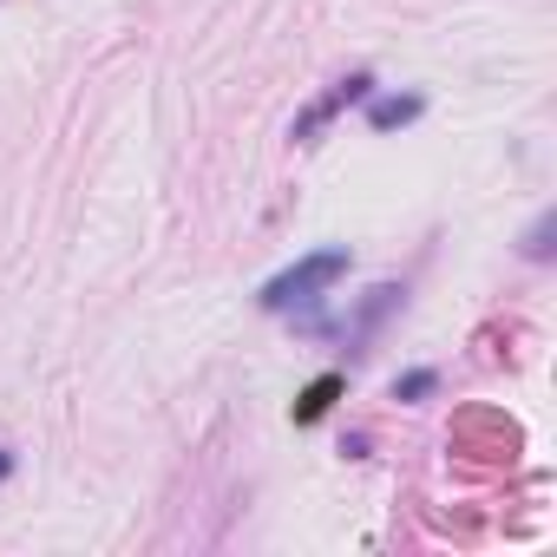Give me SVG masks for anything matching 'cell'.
<instances>
[{
	"mask_svg": "<svg viewBox=\"0 0 557 557\" xmlns=\"http://www.w3.org/2000/svg\"><path fill=\"white\" fill-rule=\"evenodd\" d=\"M335 275H348V249H315L309 262H296V269H283L275 283H262V309H275V315H289V309H309Z\"/></svg>",
	"mask_w": 557,
	"mask_h": 557,
	"instance_id": "1",
	"label": "cell"
},
{
	"mask_svg": "<svg viewBox=\"0 0 557 557\" xmlns=\"http://www.w3.org/2000/svg\"><path fill=\"white\" fill-rule=\"evenodd\" d=\"M368 92H374V79H368V73H355V79H342V86H335V92H329L322 106H309V112L296 119V138H309L315 125H329V119H335L342 106H355V99H368Z\"/></svg>",
	"mask_w": 557,
	"mask_h": 557,
	"instance_id": "2",
	"label": "cell"
},
{
	"mask_svg": "<svg viewBox=\"0 0 557 557\" xmlns=\"http://www.w3.org/2000/svg\"><path fill=\"white\" fill-rule=\"evenodd\" d=\"M335 394H342V374H322V381L296 400V420H302V426H309V420H322V413L335 407Z\"/></svg>",
	"mask_w": 557,
	"mask_h": 557,
	"instance_id": "3",
	"label": "cell"
},
{
	"mask_svg": "<svg viewBox=\"0 0 557 557\" xmlns=\"http://www.w3.org/2000/svg\"><path fill=\"white\" fill-rule=\"evenodd\" d=\"M374 132H394V125H407V119H420V99L407 92V99H374Z\"/></svg>",
	"mask_w": 557,
	"mask_h": 557,
	"instance_id": "4",
	"label": "cell"
},
{
	"mask_svg": "<svg viewBox=\"0 0 557 557\" xmlns=\"http://www.w3.org/2000/svg\"><path fill=\"white\" fill-rule=\"evenodd\" d=\"M394 394H400V400H420V394H433V374L420 368V374H407V381H394Z\"/></svg>",
	"mask_w": 557,
	"mask_h": 557,
	"instance_id": "5",
	"label": "cell"
},
{
	"mask_svg": "<svg viewBox=\"0 0 557 557\" xmlns=\"http://www.w3.org/2000/svg\"><path fill=\"white\" fill-rule=\"evenodd\" d=\"M524 256H550V216H537V230L524 236Z\"/></svg>",
	"mask_w": 557,
	"mask_h": 557,
	"instance_id": "6",
	"label": "cell"
},
{
	"mask_svg": "<svg viewBox=\"0 0 557 557\" xmlns=\"http://www.w3.org/2000/svg\"><path fill=\"white\" fill-rule=\"evenodd\" d=\"M8 472H14V459H8V453H0V479H8Z\"/></svg>",
	"mask_w": 557,
	"mask_h": 557,
	"instance_id": "7",
	"label": "cell"
}]
</instances>
